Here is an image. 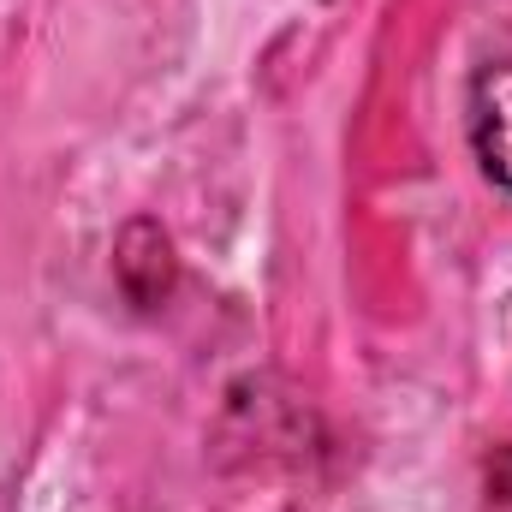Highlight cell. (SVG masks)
Masks as SVG:
<instances>
[{
	"mask_svg": "<svg viewBox=\"0 0 512 512\" xmlns=\"http://www.w3.org/2000/svg\"><path fill=\"white\" fill-rule=\"evenodd\" d=\"M483 489H489V512H512V441L495 447V459L483 471Z\"/></svg>",
	"mask_w": 512,
	"mask_h": 512,
	"instance_id": "3",
	"label": "cell"
},
{
	"mask_svg": "<svg viewBox=\"0 0 512 512\" xmlns=\"http://www.w3.org/2000/svg\"><path fill=\"white\" fill-rule=\"evenodd\" d=\"M114 274H120V286H126V298L137 310H155V304H167V292H173V245H167V233L155 227V221H131L126 233H120V245H114Z\"/></svg>",
	"mask_w": 512,
	"mask_h": 512,
	"instance_id": "2",
	"label": "cell"
},
{
	"mask_svg": "<svg viewBox=\"0 0 512 512\" xmlns=\"http://www.w3.org/2000/svg\"><path fill=\"white\" fill-rule=\"evenodd\" d=\"M465 131H471V155L483 179L512 191V60L477 66L471 96H465Z\"/></svg>",
	"mask_w": 512,
	"mask_h": 512,
	"instance_id": "1",
	"label": "cell"
}]
</instances>
